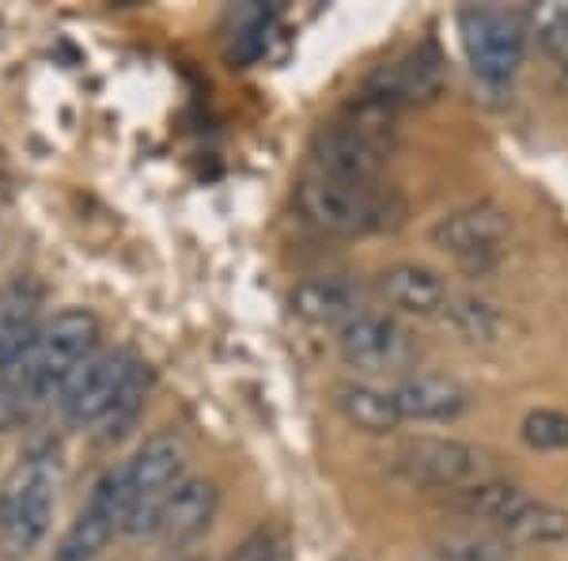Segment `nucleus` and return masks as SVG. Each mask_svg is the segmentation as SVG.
I'll return each instance as SVG.
<instances>
[{
	"label": "nucleus",
	"instance_id": "1",
	"mask_svg": "<svg viewBox=\"0 0 568 561\" xmlns=\"http://www.w3.org/2000/svg\"><path fill=\"white\" fill-rule=\"evenodd\" d=\"M296 209L307 224L323 228L329 236H368L394 232L406 220V201L390 187H353L334 182L326 174H307L296 187Z\"/></svg>",
	"mask_w": 568,
	"mask_h": 561
},
{
	"label": "nucleus",
	"instance_id": "2",
	"mask_svg": "<svg viewBox=\"0 0 568 561\" xmlns=\"http://www.w3.org/2000/svg\"><path fill=\"white\" fill-rule=\"evenodd\" d=\"M95 345H99L95 311H88V308L58 311L50 323H42L27 361L16 368L20 380H16L12 388L23 394L27 407H42V402L58 399L65 380L95 353Z\"/></svg>",
	"mask_w": 568,
	"mask_h": 561
},
{
	"label": "nucleus",
	"instance_id": "3",
	"mask_svg": "<svg viewBox=\"0 0 568 561\" xmlns=\"http://www.w3.org/2000/svg\"><path fill=\"white\" fill-rule=\"evenodd\" d=\"M53 520V463L31 455L0 485V558L27 561L50 535Z\"/></svg>",
	"mask_w": 568,
	"mask_h": 561
},
{
	"label": "nucleus",
	"instance_id": "4",
	"mask_svg": "<svg viewBox=\"0 0 568 561\" xmlns=\"http://www.w3.org/2000/svg\"><path fill=\"white\" fill-rule=\"evenodd\" d=\"M182 467H186V448L175 432H155L136 448V455L125 463V471H130V517L122 528L125 535H152L160 523V509L182 482Z\"/></svg>",
	"mask_w": 568,
	"mask_h": 561
},
{
	"label": "nucleus",
	"instance_id": "5",
	"mask_svg": "<svg viewBox=\"0 0 568 561\" xmlns=\"http://www.w3.org/2000/svg\"><path fill=\"white\" fill-rule=\"evenodd\" d=\"M459 39L474 72L489 84L511 80L527 58L530 27L519 12L508 8H463Z\"/></svg>",
	"mask_w": 568,
	"mask_h": 561
},
{
	"label": "nucleus",
	"instance_id": "6",
	"mask_svg": "<svg viewBox=\"0 0 568 561\" xmlns=\"http://www.w3.org/2000/svg\"><path fill=\"white\" fill-rule=\"evenodd\" d=\"M394 471L406 478L409 485L420 490H466L485 478H497L489 452H481L478 444L452 437H417L394 455Z\"/></svg>",
	"mask_w": 568,
	"mask_h": 561
},
{
	"label": "nucleus",
	"instance_id": "7",
	"mask_svg": "<svg viewBox=\"0 0 568 561\" xmlns=\"http://www.w3.org/2000/svg\"><path fill=\"white\" fill-rule=\"evenodd\" d=\"M433 243L455 262H463L466 270H489L508 243V213L493 201L463 206L436 220Z\"/></svg>",
	"mask_w": 568,
	"mask_h": 561
},
{
	"label": "nucleus",
	"instance_id": "8",
	"mask_svg": "<svg viewBox=\"0 0 568 561\" xmlns=\"http://www.w3.org/2000/svg\"><path fill=\"white\" fill-rule=\"evenodd\" d=\"M136 357L118 353V349H95L84 364L65 380V388L58 391V410L69 425L91 429L114 402L118 388H122L125 372L133 368Z\"/></svg>",
	"mask_w": 568,
	"mask_h": 561
},
{
	"label": "nucleus",
	"instance_id": "9",
	"mask_svg": "<svg viewBox=\"0 0 568 561\" xmlns=\"http://www.w3.org/2000/svg\"><path fill=\"white\" fill-rule=\"evenodd\" d=\"M447 84V66L444 53L436 50V42H425L417 50H409L406 58L383 66L375 77L364 84V96L379 99L387 107H414V103H433Z\"/></svg>",
	"mask_w": 568,
	"mask_h": 561
},
{
	"label": "nucleus",
	"instance_id": "10",
	"mask_svg": "<svg viewBox=\"0 0 568 561\" xmlns=\"http://www.w3.org/2000/svg\"><path fill=\"white\" fill-rule=\"evenodd\" d=\"M383 163H387V141L356 130L349 122H334L315 144V168L334 182L372 187V182H379Z\"/></svg>",
	"mask_w": 568,
	"mask_h": 561
},
{
	"label": "nucleus",
	"instance_id": "11",
	"mask_svg": "<svg viewBox=\"0 0 568 561\" xmlns=\"http://www.w3.org/2000/svg\"><path fill=\"white\" fill-rule=\"evenodd\" d=\"M337 353L361 372H383L406 353V330L379 311H356L349 323L337 330Z\"/></svg>",
	"mask_w": 568,
	"mask_h": 561
},
{
	"label": "nucleus",
	"instance_id": "12",
	"mask_svg": "<svg viewBox=\"0 0 568 561\" xmlns=\"http://www.w3.org/2000/svg\"><path fill=\"white\" fill-rule=\"evenodd\" d=\"M220 509V490L209 478H182L175 493L168 497V504L160 509V523H155V535L171 547L197 539L201 531L213 523Z\"/></svg>",
	"mask_w": 568,
	"mask_h": 561
},
{
	"label": "nucleus",
	"instance_id": "13",
	"mask_svg": "<svg viewBox=\"0 0 568 561\" xmlns=\"http://www.w3.org/2000/svg\"><path fill=\"white\" fill-rule=\"evenodd\" d=\"M379 292L394 311H402V315H417V319L444 315V308L452 303L444 278H439L436 270H428V266H417V262H398V266H390V270H383L379 273Z\"/></svg>",
	"mask_w": 568,
	"mask_h": 561
},
{
	"label": "nucleus",
	"instance_id": "14",
	"mask_svg": "<svg viewBox=\"0 0 568 561\" xmlns=\"http://www.w3.org/2000/svg\"><path fill=\"white\" fill-rule=\"evenodd\" d=\"M361 308V284L326 273V278H307L292 289V311L311 327H345Z\"/></svg>",
	"mask_w": 568,
	"mask_h": 561
},
{
	"label": "nucleus",
	"instance_id": "15",
	"mask_svg": "<svg viewBox=\"0 0 568 561\" xmlns=\"http://www.w3.org/2000/svg\"><path fill=\"white\" fill-rule=\"evenodd\" d=\"M390 394L402 421H455L470 410L466 388L444 375H409Z\"/></svg>",
	"mask_w": 568,
	"mask_h": 561
},
{
	"label": "nucleus",
	"instance_id": "16",
	"mask_svg": "<svg viewBox=\"0 0 568 561\" xmlns=\"http://www.w3.org/2000/svg\"><path fill=\"white\" fill-rule=\"evenodd\" d=\"M39 292L12 284L0 292V372H16L39 338Z\"/></svg>",
	"mask_w": 568,
	"mask_h": 561
},
{
	"label": "nucleus",
	"instance_id": "17",
	"mask_svg": "<svg viewBox=\"0 0 568 561\" xmlns=\"http://www.w3.org/2000/svg\"><path fill=\"white\" fill-rule=\"evenodd\" d=\"M152 383H155L152 368L144 361H133V368L125 372V380H122V388H118V394H114V402H110L103 418L91 425L99 444H114V440H122L125 432L136 425V418H141L144 407H149Z\"/></svg>",
	"mask_w": 568,
	"mask_h": 561
},
{
	"label": "nucleus",
	"instance_id": "18",
	"mask_svg": "<svg viewBox=\"0 0 568 561\" xmlns=\"http://www.w3.org/2000/svg\"><path fill=\"white\" fill-rule=\"evenodd\" d=\"M334 402L337 410L345 413V421L372 437H383V432H394L402 425V413L394 407V394L390 391H379L372 383H337L334 388Z\"/></svg>",
	"mask_w": 568,
	"mask_h": 561
},
{
	"label": "nucleus",
	"instance_id": "19",
	"mask_svg": "<svg viewBox=\"0 0 568 561\" xmlns=\"http://www.w3.org/2000/svg\"><path fill=\"white\" fill-rule=\"evenodd\" d=\"M455 504H459L466 517L485 520L493 528H508L530 504V493L516 482H504V478H485V482H474L455 493Z\"/></svg>",
	"mask_w": 568,
	"mask_h": 561
},
{
	"label": "nucleus",
	"instance_id": "20",
	"mask_svg": "<svg viewBox=\"0 0 568 561\" xmlns=\"http://www.w3.org/2000/svg\"><path fill=\"white\" fill-rule=\"evenodd\" d=\"M114 531H122V523L106 517L103 509H95V504H84L53 547V561H95L110 547Z\"/></svg>",
	"mask_w": 568,
	"mask_h": 561
},
{
	"label": "nucleus",
	"instance_id": "21",
	"mask_svg": "<svg viewBox=\"0 0 568 561\" xmlns=\"http://www.w3.org/2000/svg\"><path fill=\"white\" fill-rule=\"evenodd\" d=\"M500 531L516 542H530V547H554V542L568 539V512L542 501V497H530L527 509Z\"/></svg>",
	"mask_w": 568,
	"mask_h": 561
},
{
	"label": "nucleus",
	"instance_id": "22",
	"mask_svg": "<svg viewBox=\"0 0 568 561\" xmlns=\"http://www.w3.org/2000/svg\"><path fill=\"white\" fill-rule=\"evenodd\" d=\"M428 554L447 561H511L508 542L497 535H478V531H459V535L439 539Z\"/></svg>",
	"mask_w": 568,
	"mask_h": 561
},
{
	"label": "nucleus",
	"instance_id": "23",
	"mask_svg": "<svg viewBox=\"0 0 568 561\" xmlns=\"http://www.w3.org/2000/svg\"><path fill=\"white\" fill-rule=\"evenodd\" d=\"M444 319H452V327L470 342H493L500 334L497 308H489L485 300H452L444 308Z\"/></svg>",
	"mask_w": 568,
	"mask_h": 561
},
{
	"label": "nucleus",
	"instance_id": "24",
	"mask_svg": "<svg viewBox=\"0 0 568 561\" xmlns=\"http://www.w3.org/2000/svg\"><path fill=\"white\" fill-rule=\"evenodd\" d=\"M519 437L530 452H565L568 448V413L565 410H530L519 425Z\"/></svg>",
	"mask_w": 568,
	"mask_h": 561
},
{
	"label": "nucleus",
	"instance_id": "25",
	"mask_svg": "<svg viewBox=\"0 0 568 561\" xmlns=\"http://www.w3.org/2000/svg\"><path fill=\"white\" fill-rule=\"evenodd\" d=\"M538 42L561 69H568V8H549L538 20Z\"/></svg>",
	"mask_w": 568,
	"mask_h": 561
},
{
	"label": "nucleus",
	"instance_id": "26",
	"mask_svg": "<svg viewBox=\"0 0 568 561\" xmlns=\"http://www.w3.org/2000/svg\"><path fill=\"white\" fill-rule=\"evenodd\" d=\"M27 402H23V394L12 388V383H0V432H8V429H16L20 421L27 418Z\"/></svg>",
	"mask_w": 568,
	"mask_h": 561
},
{
	"label": "nucleus",
	"instance_id": "27",
	"mask_svg": "<svg viewBox=\"0 0 568 561\" xmlns=\"http://www.w3.org/2000/svg\"><path fill=\"white\" fill-rule=\"evenodd\" d=\"M254 561H284L281 554H262V558H254Z\"/></svg>",
	"mask_w": 568,
	"mask_h": 561
}]
</instances>
